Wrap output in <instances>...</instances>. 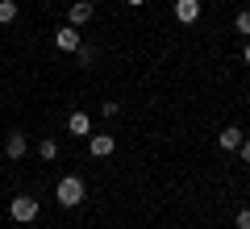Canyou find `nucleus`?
Returning a JSON list of instances; mask_svg holds the SVG:
<instances>
[{
    "instance_id": "obj_1",
    "label": "nucleus",
    "mask_w": 250,
    "mask_h": 229,
    "mask_svg": "<svg viewBox=\"0 0 250 229\" xmlns=\"http://www.w3.org/2000/svg\"><path fill=\"white\" fill-rule=\"evenodd\" d=\"M83 196H88V187H83L80 175H62L59 187H54V200H59L62 208H75V204H83Z\"/></svg>"
},
{
    "instance_id": "obj_13",
    "label": "nucleus",
    "mask_w": 250,
    "mask_h": 229,
    "mask_svg": "<svg viewBox=\"0 0 250 229\" xmlns=\"http://www.w3.org/2000/svg\"><path fill=\"white\" fill-rule=\"evenodd\" d=\"M80 62H83V67H92V62H96V50H92V46H80Z\"/></svg>"
},
{
    "instance_id": "obj_8",
    "label": "nucleus",
    "mask_w": 250,
    "mask_h": 229,
    "mask_svg": "<svg viewBox=\"0 0 250 229\" xmlns=\"http://www.w3.org/2000/svg\"><path fill=\"white\" fill-rule=\"evenodd\" d=\"M67 129H71L75 138H88V133H92V121H88V113H80V108H75V113L67 117Z\"/></svg>"
},
{
    "instance_id": "obj_4",
    "label": "nucleus",
    "mask_w": 250,
    "mask_h": 229,
    "mask_svg": "<svg viewBox=\"0 0 250 229\" xmlns=\"http://www.w3.org/2000/svg\"><path fill=\"white\" fill-rule=\"evenodd\" d=\"M88 150H92V159H108L117 150V138L113 133H88Z\"/></svg>"
},
{
    "instance_id": "obj_11",
    "label": "nucleus",
    "mask_w": 250,
    "mask_h": 229,
    "mask_svg": "<svg viewBox=\"0 0 250 229\" xmlns=\"http://www.w3.org/2000/svg\"><path fill=\"white\" fill-rule=\"evenodd\" d=\"M17 21V0H0V25H13Z\"/></svg>"
},
{
    "instance_id": "obj_9",
    "label": "nucleus",
    "mask_w": 250,
    "mask_h": 229,
    "mask_svg": "<svg viewBox=\"0 0 250 229\" xmlns=\"http://www.w3.org/2000/svg\"><path fill=\"white\" fill-rule=\"evenodd\" d=\"M217 142H221V150H238L242 146V129L238 125H225V129L217 133Z\"/></svg>"
},
{
    "instance_id": "obj_17",
    "label": "nucleus",
    "mask_w": 250,
    "mask_h": 229,
    "mask_svg": "<svg viewBox=\"0 0 250 229\" xmlns=\"http://www.w3.org/2000/svg\"><path fill=\"white\" fill-rule=\"evenodd\" d=\"M242 62L250 67V38H246V46H242Z\"/></svg>"
},
{
    "instance_id": "obj_7",
    "label": "nucleus",
    "mask_w": 250,
    "mask_h": 229,
    "mask_svg": "<svg viewBox=\"0 0 250 229\" xmlns=\"http://www.w3.org/2000/svg\"><path fill=\"white\" fill-rule=\"evenodd\" d=\"M54 46L59 50H80V34H75V25H62V29H54Z\"/></svg>"
},
{
    "instance_id": "obj_14",
    "label": "nucleus",
    "mask_w": 250,
    "mask_h": 229,
    "mask_svg": "<svg viewBox=\"0 0 250 229\" xmlns=\"http://www.w3.org/2000/svg\"><path fill=\"white\" fill-rule=\"evenodd\" d=\"M233 225H238V229H250V208H238V217H233Z\"/></svg>"
},
{
    "instance_id": "obj_3",
    "label": "nucleus",
    "mask_w": 250,
    "mask_h": 229,
    "mask_svg": "<svg viewBox=\"0 0 250 229\" xmlns=\"http://www.w3.org/2000/svg\"><path fill=\"white\" fill-rule=\"evenodd\" d=\"M96 17V4H92V0H71V9H67V25H88V21Z\"/></svg>"
},
{
    "instance_id": "obj_2",
    "label": "nucleus",
    "mask_w": 250,
    "mask_h": 229,
    "mask_svg": "<svg viewBox=\"0 0 250 229\" xmlns=\"http://www.w3.org/2000/svg\"><path fill=\"white\" fill-rule=\"evenodd\" d=\"M9 217L21 221V225H29V221L38 217V200H34V196H17V200L9 204Z\"/></svg>"
},
{
    "instance_id": "obj_18",
    "label": "nucleus",
    "mask_w": 250,
    "mask_h": 229,
    "mask_svg": "<svg viewBox=\"0 0 250 229\" xmlns=\"http://www.w3.org/2000/svg\"><path fill=\"white\" fill-rule=\"evenodd\" d=\"M125 4H134V9H142V0H125Z\"/></svg>"
},
{
    "instance_id": "obj_16",
    "label": "nucleus",
    "mask_w": 250,
    "mask_h": 229,
    "mask_svg": "<svg viewBox=\"0 0 250 229\" xmlns=\"http://www.w3.org/2000/svg\"><path fill=\"white\" fill-rule=\"evenodd\" d=\"M238 150H242V159L250 163V138H242V146H238Z\"/></svg>"
},
{
    "instance_id": "obj_10",
    "label": "nucleus",
    "mask_w": 250,
    "mask_h": 229,
    "mask_svg": "<svg viewBox=\"0 0 250 229\" xmlns=\"http://www.w3.org/2000/svg\"><path fill=\"white\" fill-rule=\"evenodd\" d=\"M38 159H42V163H54V159H59V142H54V138H42V142H38Z\"/></svg>"
},
{
    "instance_id": "obj_12",
    "label": "nucleus",
    "mask_w": 250,
    "mask_h": 229,
    "mask_svg": "<svg viewBox=\"0 0 250 229\" xmlns=\"http://www.w3.org/2000/svg\"><path fill=\"white\" fill-rule=\"evenodd\" d=\"M233 29H238L242 38H250V9H242L238 17H233Z\"/></svg>"
},
{
    "instance_id": "obj_6",
    "label": "nucleus",
    "mask_w": 250,
    "mask_h": 229,
    "mask_svg": "<svg viewBox=\"0 0 250 229\" xmlns=\"http://www.w3.org/2000/svg\"><path fill=\"white\" fill-rule=\"evenodd\" d=\"M200 17V0H175V21L179 25H192Z\"/></svg>"
},
{
    "instance_id": "obj_15",
    "label": "nucleus",
    "mask_w": 250,
    "mask_h": 229,
    "mask_svg": "<svg viewBox=\"0 0 250 229\" xmlns=\"http://www.w3.org/2000/svg\"><path fill=\"white\" fill-rule=\"evenodd\" d=\"M100 113H104V117H117V113H121V104H117V100H104V104H100Z\"/></svg>"
},
{
    "instance_id": "obj_5",
    "label": "nucleus",
    "mask_w": 250,
    "mask_h": 229,
    "mask_svg": "<svg viewBox=\"0 0 250 229\" xmlns=\"http://www.w3.org/2000/svg\"><path fill=\"white\" fill-rule=\"evenodd\" d=\"M4 154H9L13 163L25 159V154H29V138H25V133H9V138H4Z\"/></svg>"
}]
</instances>
